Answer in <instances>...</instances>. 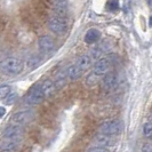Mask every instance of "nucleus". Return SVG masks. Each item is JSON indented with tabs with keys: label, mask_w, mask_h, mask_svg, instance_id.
<instances>
[{
	"label": "nucleus",
	"mask_w": 152,
	"mask_h": 152,
	"mask_svg": "<svg viewBox=\"0 0 152 152\" xmlns=\"http://www.w3.org/2000/svg\"><path fill=\"white\" fill-rule=\"evenodd\" d=\"M24 69V63L18 57H7L0 62V72L5 76H17Z\"/></svg>",
	"instance_id": "f257e3e1"
},
{
	"label": "nucleus",
	"mask_w": 152,
	"mask_h": 152,
	"mask_svg": "<svg viewBox=\"0 0 152 152\" xmlns=\"http://www.w3.org/2000/svg\"><path fill=\"white\" fill-rule=\"evenodd\" d=\"M122 130V122L117 119H111L102 122L99 127V132L101 134H105L110 136H114L120 134Z\"/></svg>",
	"instance_id": "f03ea898"
},
{
	"label": "nucleus",
	"mask_w": 152,
	"mask_h": 152,
	"mask_svg": "<svg viewBox=\"0 0 152 152\" xmlns=\"http://www.w3.org/2000/svg\"><path fill=\"white\" fill-rule=\"evenodd\" d=\"M46 99L40 85H36L31 88L25 96V103L28 105H38Z\"/></svg>",
	"instance_id": "7ed1b4c3"
},
{
	"label": "nucleus",
	"mask_w": 152,
	"mask_h": 152,
	"mask_svg": "<svg viewBox=\"0 0 152 152\" xmlns=\"http://www.w3.org/2000/svg\"><path fill=\"white\" fill-rule=\"evenodd\" d=\"M33 118H34V112L32 110H21L13 114L12 124L22 126V125H26L30 121H32Z\"/></svg>",
	"instance_id": "20e7f679"
},
{
	"label": "nucleus",
	"mask_w": 152,
	"mask_h": 152,
	"mask_svg": "<svg viewBox=\"0 0 152 152\" xmlns=\"http://www.w3.org/2000/svg\"><path fill=\"white\" fill-rule=\"evenodd\" d=\"M48 28L49 30L61 36L63 34L65 31H66V22L63 17H60V16H53L49 18L48 21Z\"/></svg>",
	"instance_id": "39448f33"
},
{
	"label": "nucleus",
	"mask_w": 152,
	"mask_h": 152,
	"mask_svg": "<svg viewBox=\"0 0 152 152\" xmlns=\"http://www.w3.org/2000/svg\"><path fill=\"white\" fill-rule=\"evenodd\" d=\"M38 46L40 52L45 55H52L55 52L54 40L49 36H41L38 40Z\"/></svg>",
	"instance_id": "423d86ee"
},
{
	"label": "nucleus",
	"mask_w": 152,
	"mask_h": 152,
	"mask_svg": "<svg viewBox=\"0 0 152 152\" xmlns=\"http://www.w3.org/2000/svg\"><path fill=\"white\" fill-rule=\"evenodd\" d=\"M24 134V130H23L22 126H18V125H10L5 128L4 133H2V136L4 138H9V140H15V141H21Z\"/></svg>",
	"instance_id": "0eeeda50"
},
{
	"label": "nucleus",
	"mask_w": 152,
	"mask_h": 152,
	"mask_svg": "<svg viewBox=\"0 0 152 152\" xmlns=\"http://www.w3.org/2000/svg\"><path fill=\"white\" fill-rule=\"evenodd\" d=\"M110 68H111V63L107 58H99L95 63L93 68V72H95L99 77H103L110 71Z\"/></svg>",
	"instance_id": "6e6552de"
},
{
	"label": "nucleus",
	"mask_w": 152,
	"mask_h": 152,
	"mask_svg": "<svg viewBox=\"0 0 152 152\" xmlns=\"http://www.w3.org/2000/svg\"><path fill=\"white\" fill-rule=\"evenodd\" d=\"M93 143L96 146H101V148H109L114 144V138L110 135H105V134H99L94 137Z\"/></svg>",
	"instance_id": "1a4fd4ad"
},
{
	"label": "nucleus",
	"mask_w": 152,
	"mask_h": 152,
	"mask_svg": "<svg viewBox=\"0 0 152 152\" xmlns=\"http://www.w3.org/2000/svg\"><path fill=\"white\" fill-rule=\"evenodd\" d=\"M102 84H103V88L107 91H111L115 88V86L118 84V77L114 72H107L105 76H103L102 79Z\"/></svg>",
	"instance_id": "9d476101"
},
{
	"label": "nucleus",
	"mask_w": 152,
	"mask_h": 152,
	"mask_svg": "<svg viewBox=\"0 0 152 152\" xmlns=\"http://www.w3.org/2000/svg\"><path fill=\"white\" fill-rule=\"evenodd\" d=\"M20 141L15 140H9V138H4L0 143V151L1 152H16L18 150V143Z\"/></svg>",
	"instance_id": "9b49d317"
},
{
	"label": "nucleus",
	"mask_w": 152,
	"mask_h": 152,
	"mask_svg": "<svg viewBox=\"0 0 152 152\" xmlns=\"http://www.w3.org/2000/svg\"><path fill=\"white\" fill-rule=\"evenodd\" d=\"M53 9L56 16L64 17L68 13V2H66V0H54Z\"/></svg>",
	"instance_id": "f8f14e48"
},
{
	"label": "nucleus",
	"mask_w": 152,
	"mask_h": 152,
	"mask_svg": "<svg viewBox=\"0 0 152 152\" xmlns=\"http://www.w3.org/2000/svg\"><path fill=\"white\" fill-rule=\"evenodd\" d=\"M99 38H101V31L95 29V28H91L85 34V42L88 45H91V44L97 42Z\"/></svg>",
	"instance_id": "ddd939ff"
},
{
	"label": "nucleus",
	"mask_w": 152,
	"mask_h": 152,
	"mask_svg": "<svg viewBox=\"0 0 152 152\" xmlns=\"http://www.w3.org/2000/svg\"><path fill=\"white\" fill-rule=\"evenodd\" d=\"M91 57L89 55H87V54H84V55H81V56H79L78 58L76 60V64L78 68L80 69L81 71H84V70H87V69L91 66Z\"/></svg>",
	"instance_id": "4468645a"
},
{
	"label": "nucleus",
	"mask_w": 152,
	"mask_h": 152,
	"mask_svg": "<svg viewBox=\"0 0 152 152\" xmlns=\"http://www.w3.org/2000/svg\"><path fill=\"white\" fill-rule=\"evenodd\" d=\"M65 72H66L68 79L72 80V81H75V80H77V79H79V78L81 77V75H83V71L78 68L76 64L70 65V66L65 70Z\"/></svg>",
	"instance_id": "2eb2a0df"
},
{
	"label": "nucleus",
	"mask_w": 152,
	"mask_h": 152,
	"mask_svg": "<svg viewBox=\"0 0 152 152\" xmlns=\"http://www.w3.org/2000/svg\"><path fill=\"white\" fill-rule=\"evenodd\" d=\"M40 87H41V89H42V91H44V94H45L46 97L50 96L54 91H55V88H56V86H55V84H54V81L49 80V79H45V80L40 84Z\"/></svg>",
	"instance_id": "dca6fc26"
},
{
	"label": "nucleus",
	"mask_w": 152,
	"mask_h": 152,
	"mask_svg": "<svg viewBox=\"0 0 152 152\" xmlns=\"http://www.w3.org/2000/svg\"><path fill=\"white\" fill-rule=\"evenodd\" d=\"M66 79H68V76H66V72L65 71L57 72L55 75V78H54V84L56 86V88H62L63 86H65Z\"/></svg>",
	"instance_id": "f3484780"
},
{
	"label": "nucleus",
	"mask_w": 152,
	"mask_h": 152,
	"mask_svg": "<svg viewBox=\"0 0 152 152\" xmlns=\"http://www.w3.org/2000/svg\"><path fill=\"white\" fill-rule=\"evenodd\" d=\"M99 78L101 77L99 75H96L95 72H91V75L87 76L86 80H85V84H86V86H88V87H94V86H96L99 83Z\"/></svg>",
	"instance_id": "a211bd4d"
},
{
	"label": "nucleus",
	"mask_w": 152,
	"mask_h": 152,
	"mask_svg": "<svg viewBox=\"0 0 152 152\" xmlns=\"http://www.w3.org/2000/svg\"><path fill=\"white\" fill-rule=\"evenodd\" d=\"M102 54H103V48L101 46H96V47H94V48L91 49L89 56L91 57V60H99Z\"/></svg>",
	"instance_id": "6ab92c4d"
},
{
	"label": "nucleus",
	"mask_w": 152,
	"mask_h": 152,
	"mask_svg": "<svg viewBox=\"0 0 152 152\" xmlns=\"http://www.w3.org/2000/svg\"><path fill=\"white\" fill-rule=\"evenodd\" d=\"M143 134L146 138L152 140V124L151 122H146L143 126Z\"/></svg>",
	"instance_id": "aec40b11"
},
{
	"label": "nucleus",
	"mask_w": 152,
	"mask_h": 152,
	"mask_svg": "<svg viewBox=\"0 0 152 152\" xmlns=\"http://www.w3.org/2000/svg\"><path fill=\"white\" fill-rule=\"evenodd\" d=\"M39 63H40V57H39V56H36V55H33L32 57H30V58L28 60V65H29V68H31V69L38 66Z\"/></svg>",
	"instance_id": "412c9836"
},
{
	"label": "nucleus",
	"mask_w": 152,
	"mask_h": 152,
	"mask_svg": "<svg viewBox=\"0 0 152 152\" xmlns=\"http://www.w3.org/2000/svg\"><path fill=\"white\" fill-rule=\"evenodd\" d=\"M18 97V95L16 94V93H9L7 96L5 97V103L8 104V105H10V104H14L16 102V99Z\"/></svg>",
	"instance_id": "4be33fe9"
},
{
	"label": "nucleus",
	"mask_w": 152,
	"mask_h": 152,
	"mask_svg": "<svg viewBox=\"0 0 152 152\" xmlns=\"http://www.w3.org/2000/svg\"><path fill=\"white\" fill-rule=\"evenodd\" d=\"M9 93H10V87L9 86H7V85L0 86V99H5Z\"/></svg>",
	"instance_id": "5701e85b"
},
{
	"label": "nucleus",
	"mask_w": 152,
	"mask_h": 152,
	"mask_svg": "<svg viewBox=\"0 0 152 152\" xmlns=\"http://www.w3.org/2000/svg\"><path fill=\"white\" fill-rule=\"evenodd\" d=\"M87 152H110L107 150V148H101V146H96V145H94V146H91Z\"/></svg>",
	"instance_id": "b1692460"
},
{
	"label": "nucleus",
	"mask_w": 152,
	"mask_h": 152,
	"mask_svg": "<svg viewBox=\"0 0 152 152\" xmlns=\"http://www.w3.org/2000/svg\"><path fill=\"white\" fill-rule=\"evenodd\" d=\"M119 8V2H118V0H111L110 2H109V9L110 10H117Z\"/></svg>",
	"instance_id": "393cba45"
},
{
	"label": "nucleus",
	"mask_w": 152,
	"mask_h": 152,
	"mask_svg": "<svg viewBox=\"0 0 152 152\" xmlns=\"http://www.w3.org/2000/svg\"><path fill=\"white\" fill-rule=\"evenodd\" d=\"M142 152H152V145L151 144H146L143 146Z\"/></svg>",
	"instance_id": "a878e982"
},
{
	"label": "nucleus",
	"mask_w": 152,
	"mask_h": 152,
	"mask_svg": "<svg viewBox=\"0 0 152 152\" xmlns=\"http://www.w3.org/2000/svg\"><path fill=\"white\" fill-rule=\"evenodd\" d=\"M5 113H6V110H5V107H0V118H2V117L5 115Z\"/></svg>",
	"instance_id": "bb28decb"
},
{
	"label": "nucleus",
	"mask_w": 152,
	"mask_h": 152,
	"mask_svg": "<svg viewBox=\"0 0 152 152\" xmlns=\"http://www.w3.org/2000/svg\"><path fill=\"white\" fill-rule=\"evenodd\" d=\"M150 25H151V26H152V16H151V17H150Z\"/></svg>",
	"instance_id": "cd10ccee"
},
{
	"label": "nucleus",
	"mask_w": 152,
	"mask_h": 152,
	"mask_svg": "<svg viewBox=\"0 0 152 152\" xmlns=\"http://www.w3.org/2000/svg\"><path fill=\"white\" fill-rule=\"evenodd\" d=\"M148 2H149L150 5H152V0H148Z\"/></svg>",
	"instance_id": "c85d7f7f"
}]
</instances>
